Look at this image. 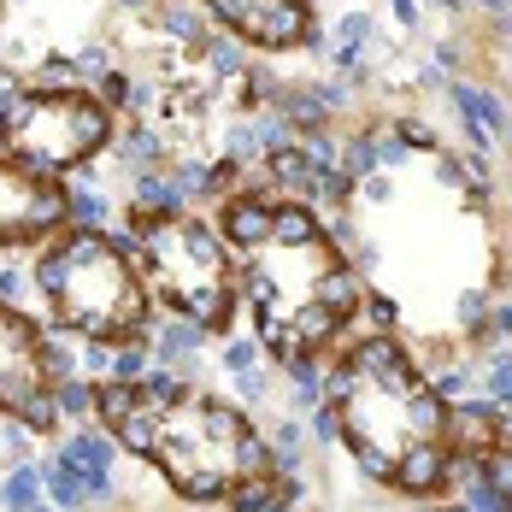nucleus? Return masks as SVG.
<instances>
[{
    "instance_id": "nucleus-23",
    "label": "nucleus",
    "mask_w": 512,
    "mask_h": 512,
    "mask_svg": "<svg viewBox=\"0 0 512 512\" xmlns=\"http://www.w3.org/2000/svg\"><path fill=\"white\" fill-rule=\"evenodd\" d=\"M236 389H242V407H259V401L271 395V371L259 365V371H248V377H236Z\"/></svg>"
},
{
    "instance_id": "nucleus-10",
    "label": "nucleus",
    "mask_w": 512,
    "mask_h": 512,
    "mask_svg": "<svg viewBox=\"0 0 512 512\" xmlns=\"http://www.w3.org/2000/svg\"><path fill=\"white\" fill-rule=\"evenodd\" d=\"M118 454H124V448L106 436L101 424H83V430H71V436L59 442V460L83 471V483H89L95 507H112V501H118V483H112V465H118Z\"/></svg>"
},
{
    "instance_id": "nucleus-13",
    "label": "nucleus",
    "mask_w": 512,
    "mask_h": 512,
    "mask_svg": "<svg viewBox=\"0 0 512 512\" xmlns=\"http://www.w3.org/2000/svg\"><path fill=\"white\" fill-rule=\"evenodd\" d=\"M48 501V483H42V460H18L0 471V512H36Z\"/></svg>"
},
{
    "instance_id": "nucleus-20",
    "label": "nucleus",
    "mask_w": 512,
    "mask_h": 512,
    "mask_svg": "<svg viewBox=\"0 0 512 512\" xmlns=\"http://www.w3.org/2000/svg\"><path fill=\"white\" fill-rule=\"evenodd\" d=\"M271 454H277V471L301 477V454H307V436H301V424H295V418H277V430H271Z\"/></svg>"
},
{
    "instance_id": "nucleus-8",
    "label": "nucleus",
    "mask_w": 512,
    "mask_h": 512,
    "mask_svg": "<svg viewBox=\"0 0 512 512\" xmlns=\"http://www.w3.org/2000/svg\"><path fill=\"white\" fill-rule=\"evenodd\" d=\"M59 230H71V189L0 154V254L48 248Z\"/></svg>"
},
{
    "instance_id": "nucleus-5",
    "label": "nucleus",
    "mask_w": 512,
    "mask_h": 512,
    "mask_svg": "<svg viewBox=\"0 0 512 512\" xmlns=\"http://www.w3.org/2000/svg\"><path fill=\"white\" fill-rule=\"evenodd\" d=\"M130 254L142 265V283L154 295V307H165L171 318L201 324L206 336H230L242 295H236V259L224 230L201 218L195 206L183 212H130L124 230Z\"/></svg>"
},
{
    "instance_id": "nucleus-6",
    "label": "nucleus",
    "mask_w": 512,
    "mask_h": 512,
    "mask_svg": "<svg viewBox=\"0 0 512 512\" xmlns=\"http://www.w3.org/2000/svg\"><path fill=\"white\" fill-rule=\"evenodd\" d=\"M112 136H118L112 106L89 83H30L12 112H0V154L48 177L106 159Z\"/></svg>"
},
{
    "instance_id": "nucleus-19",
    "label": "nucleus",
    "mask_w": 512,
    "mask_h": 512,
    "mask_svg": "<svg viewBox=\"0 0 512 512\" xmlns=\"http://www.w3.org/2000/svg\"><path fill=\"white\" fill-rule=\"evenodd\" d=\"M142 377H154V348H148V342L112 348V377H106V383H142Z\"/></svg>"
},
{
    "instance_id": "nucleus-30",
    "label": "nucleus",
    "mask_w": 512,
    "mask_h": 512,
    "mask_svg": "<svg viewBox=\"0 0 512 512\" xmlns=\"http://www.w3.org/2000/svg\"><path fill=\"white\" fill-rule=\"evenodd\" d=\"M507 195H512V183H507Z\"/></svg>"
},
{
    "instance_id": "nucleus-21",
    "label": "nucleus",
    "mask_w": 512,
    "mask_h": 512,
    "mask_svg": "<svg viewBox=\"0 0 512 512\" xmlns=\"http://www.w3.org/2000/svg\"><path fill=\"white\" fill-rule=\"evenodd\" d=\"M259 354H265V348L254 342V330H248V336H236V330H230V336H218V359H224V371H230V377L259 371Z\"/></svg>"
},
{
    "instance_id": "nucleus-25",
    "label": "nucleus",
    "mask_w": 512,
    "mask_h": 512,
    "mask_svg": "<svg viewBox=\"0 0 512 512\" xmlns=\"http://www.w3.org/2000/svg\"><path fill=\"white\" fill-rule=\"evenodd\" d=\"M24 89H30V83H24V77H18L12 65H0V112H12V101H18Z\"/></svg>"
},
{
    "instance_id": "nucleus-9",
    "label": "nucleus",
    "mask_w": 512,
    "mask_h": 512,
    "mask_svg": "<svg viewBox=\"0 0 512 512\" xmlns=\"http://www.w3.org/2000/svg\"><path fill=\"white\" fill-rule=\"evenodd\" d=\"M206 18L254 53H301L318 48L312 0H195Z\"/></svg>"
},
{
    "instance_id": "nucleus-16",
    "label": "nucleus",
    "mask_w": 512,
    "mask_h": 512,
    "mask_svg": "<svg viewBox=\"0 0 512 512\" xmlns=\"http://www.w3.org/2000/svg\"><path fill=\"white\" fill-rule=\"evenodd\" d=\"M71 224H83V230H106L112 224V195L101 183H71Z\"/></svg>"
},
{
    "instance_id": "nucleus-15",
    "label": "nucleus",
    "mask_w": 512,
    "mask_h": 512,
    "mask_svg": "<svg viewBox=\"0 0 512 512\" xmlns=\"http://www.w3.org/2000/svg\"><path fill=\"white\" fill-rule=\"evenodd\" d=\"M301 477H289V471H277L271 483H259V489H248V495H236L230 501V512H301Z\"/></svg>"
},
{
    "instance_id": "nucleus-11",
    "label": "nucleus",
    "mask_w": 512,
    "mask_h": 512,
    "mask_svg": "<svg viewBox=\"0 0 512 512\" xmlns=\"http://www.w3.org/2000/svg\"><path fill=\"white\" fill-rule=\"evenodd\" d=\"M318 48H324V59H330L342 77H365V71H371V59L383 53V24H377L371 12H342Z\"/></svg>"
},
{
    "instance_id": "nucleus-14",
    "label": "nucleus",
    "mask_w": 512,
    "mask_h": 512,
    "mask_svg": "<svg viewBox=\"0 0 512 512\" xmlns=\"http://www.w3.org/2000/svg\"><path fill=\"white\" fill-rule=\"evenodd\" d=\"M42 483H48V501L59 512H89V507H95V495H89L83 471H77V465H65L59 454H53V460H42Z\"/></svg>"
},
{
    "instance_id": "nucleus-22",
    "label": "nucleus",
    "mask_w": 512,
    "mask_h": 512,
    "mask_svg": "<svg viewBox=\"0 0 512 512\" xmlns=\"http://www.w3.org/2000/svg\"><path fill=\"white\" fill-rule=\"evenodd\" d=\"M36 283H30V271H18V265H0V301H12V307H24V295H30Z\"/></svg>"
},
{
    "instance_id": "nucleus-26",
    "label": "nucleus",
    "mask_w": 512,
    "mask_h": 512,
    "mask_svg": "<svg viewBox=\"0 0 512 512\" xmlns=\"http://www.w3.org/2000/svg\"><path fill=\"white\" fill-rule=\"evenodd\" d=\"M465 6H477V12H489V18H501V12H512V0H465Z\"/></svg>"
},
{
    "instance_id": "nucleus-24",
    "label": "nucleus",
    "mask_w": 512,
    "mask_h": 512,
    "mask_svg": "<svg viewBox=\"0 0 512 512\" xmlns=\"http://www.w3.org/2000/svg\"><path fill=\"white\" fill-rule=\"evenodd\" d=\"M389 12H395V24H401L407 36H418V24H424V0H389Z\"/></svg>"
},
{
    "instance_id": "nucleus-4",
    "label": "nucleus",
    "mask_w": 512,
    "mask_h": 512,
    "mask_svg": "<svg viewBox=\"0 0 512 512\" xmlns=\"http://www.w3.org/2000/svg\"><path fill=\"white\" fill-rule=\"evenodd\" d=\"M30 283L59 336L106 348L154 336V295L118 230H83V224L59 230L48 248H36Z\"/></svg>"
},
{
    "instance_id": "nucleus-27",
    "label": "nucleus",
    "mask_w": 512,
    "mask_h": 512,
    "mask_svg": "<svg viewBox=\"0 0 512 512\" xmlns=\"http://www.w3.org/2000/svg\"><path fill=\"white\" fill-rule=\"evenodd\" d=\"M424 6H436V12H465V0H424Z\"/></svg>"
},
{
    "instance_id": "nucleus-29",
    "label": "nucleus",
    "mask_w": 512,
    "mask_h": 512,
    "mask_svg": "<svg viewBox=\"0 0 512 512\" xmlns=\"http://www.w3.org/2000/svg\"><path fill=\"white\" fill-rule=\"evenodd\" d=\"M501 142H507V148H512V124H507V136H501Z\"/></svg>"
},
{
    "instance_id": "nucleus-1",
    "label": "nucleus",
    "mask_w": 512,
    "mask_h": 512,
    "mask_svg": "<svg viewBox=\"0 0 512 512\" xmlns=\"http://www.w3.org/2000/svg\"><path fill=\"white\" fill-rule=\"evenodd\" d=\"M212 224L230 242L254 342L277 359V371L324 365L354 342L359 318L371 312V283L318 206L242 183L218 201Z\"/></svg>"
},
{
    "instance_id": "nucleus-2",
    "label": "nucleus",
    "mask_w": 512,
    "mask_h": 512,
    "mask_svg": "<svg viewBox=\"0 0 512 512\" xmlns=\"http://www.w3.org/2000/svg\"><path fill=\"white\" fill-rule=\"evenodd\" d=\"M324 407L336 418V442L389 495L436 501L454 489V407L395 330H365L330 359Z\"/></svg>"
},
{
    "instance_id": "nucleus-28",
    "label": "nucleus",
    "mask_w": 512,
    "mask_h": 512,
    "mask_svg": "<svg viewBox=\"0 0 512 512\" xmlns=\"http://www.w3.org/2000/svg\"><path fill=\"white\" fill-rule=\"evenodd\" d=\"M430 512H465V507H430Z\"/></svg>"
},
{
    "instance_id": "nucleus-17",
    "label": "nucleus",
    "mask_w": 512,
    "mask_h": 512,
    "mask_svg": "<svg viewBox=\"0 0 512 512\" xmlns=\"http://www.w3.org/2000/svg\"><path fill=\"white\" fill-rule=\"evenodd\" d=\"M483 471H489V483L507 495V512H512V418H501V436L489 442V454H483Z\"/></svg>"
},
{
    "instance_id": "nucleus-3",
    "label": "nucleus",
    "mask_w": 512,
    "mask_h": 512,
    "mask_svg": "<svg viewBox=\"0 0 512 512\" xmlns=\"http://www.w3.org/2000/svg\"><path fill=\"white\" fill-rule=\"evenodd\" d=\"M95 418L124 454L154 465L165 489L189 507H230L236 495L277 477L271 436L254 424V412L177 371H154L142 383H101Z\"/></svg>"
},
{
    "instance_id": "nucleus-18",
    "label": "nucleus",
    "mask_w": 512,
    "mask_h": 512,
    "mask_svg": "<svg viewBox=\"0 0 512 512\" xmlns=\"http://www.w3.org/2000/svg\"><path fill=\"white\" fill-rule=\"evenodd\" d=\"M95 389H101V383H89V377H65V383H59V418H71V424L83 430V424L95 418Z\"/></svg>"
},
{
    "instance_id": "nucleus-12",
    "label": "nucleus",
    "mask_w": 512,
    "mask_h": 512,
    "mask_svg": "<svg viewBox=\"0 0 512 512\" xmlns=\"http://www.w3.org/2000/svg\"><path fill=\"white\" fill-rule=\"evenodd\" d=\"M206 342H212V336H206L201 324H189V318H165L154 336H148V348H154V371H177V377H189Z\"/></svg>"
},
{
    "instance_id": "nucleus-7",
    "label": "nucleus",
    "mask_w": 512,
    "mask_h": 512,
    "mask_svg": "<svg viewBox=\"0 0 512 512\" xmlns=\"http://www.w3.org/2000/svg\"><path fill=\"white\" fill-rule=\"evenodd\" d=\"M65 377H83L77 348H65L59 330H42L24 307L0 301V418L24 424L30 436H53Z\"/></svg>"
}]
</instances>
